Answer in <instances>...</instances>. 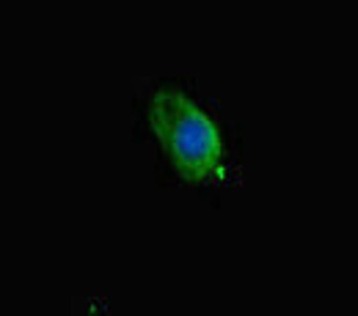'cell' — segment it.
Wrapping results in <instances>:
<instances>
[{"instance_id":"6da1fadb","label":"cell","mask_w":358,"mask_h":316,"mask_svg":"<svg viewBox=\"0 0 358 316\" xmlns=\"http://www.w3.org/2000/svg\"><path fill=\"white\" fill-rule=\"evenodd\" d=\"M149 127L182 179L213 181L224 174V146L215 124L177 89H160L152 96Z\"/></svg>"}]
</instances>
